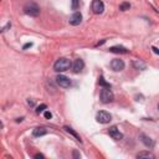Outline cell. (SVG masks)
<instances>
[{"label":"cell","mask_w":159,"mask_h":159,"mask_svg":"<svg viewBox=\"0 0 159 159\" xmlns=\"http://www.w3.org/2000/svg\"><path fill=\"white\" fill-rule=\"evenodd\" d=\"M70 67H72V62L69 59H66V57L59 59L55 62V65H54V70L56 72H65V71L70 70Z\"/></svg>","instance_id":"cell-1"},{"label":"cell","mask_w":159,"mask_h":159,"mask_svg":"<svg viewBox=\"0 0 159 159\" xmlns=\"http://www.w3.org/2000/svg\"><path fill=\"white\" fill-rule=\"evenodd\" d=\"M24 12L29 16H37L40 14V8L35 3H30L24 6Z\"/></svg>","instance_id":"cell-2"},{"label":"cell","mask_w":159,"mask_h":159,"mask_svg":"<svg viewBox=\"0 0 159 159\" xmlns=\"http://www.w3.org/2000/svg\"><path fill=\"white\" fill-rule=\"evenodd\" d=\"M100 98H101V102H102V103H110V102H112V101H113L114 95H113V92H112L110 88L104 87V88L101 91Z\"/></svg>","instance_id":"cell-3"},{"label":"cell","mask_w":159,"mask_h":159,"mask_svg":"<svg viewBox=\"0 0 159 159\" xmlns=\"http://www.w3.org/2000/svg\"><path fill=\"white\" fill-rule=\"evenodd\" d=\"M112 119V116L106 112V111H100L97 114H96V121L98 123H102V124H106V123H110Z\"/></svg>","instance_id":"cell-4"},{"label":"cell","mask_w":159,"mask_h":159,"mask_svg":"<svg viewBox=\"0 0 159 159\" xmlns=\"http://www.w3.org/2000/svg\"><path fill=\"white\" fill-rule=\"evenodd\" d=\"M56 83H57L60 87H62V88H69V87L71 86L70 78L66 77V76H63V75H59V76L56 77Z\"/></svg>","instance_id":"cell-5"},{"label":"cell","mask_w":159,"mask_h":159,"mask_svg":"<svg viewBox=\"0 0 159 159\" xmlns=\"http://www.w3.org/2000/svg\"><path fill=\"white\" fill-rule=\"evenodd\" d=\"M111 69L116 72H119L124 69V61L123 60H119V59H114L111 61Z\"/></svg>","instance_id":"cell-6"},{"label":"cell","mask_w":159,"mask_h":159,"mask_svg":"<svg viewBox=\"0 0 159 159\" xmlns=\"http://www.w3.org/2000/svg\"><path fill=\"white\" fill-rule=\"evenodd\" d=\"M92 10H93L95 14H102L104 11V4L101 0H93L92 2Z\"/></svg>","instance_id":"cell-7"},{"label":"cell","mask_w":159,"mask_h":159,"mask_svg":"<svg viewBox=\"0 0 159 159\" xmlns=\"http://www.w3.org/2000/svg\"><path fill=\"white\" fill-rule=\"evenodd\" d=\"M108 134H110L114 140H121V139L123 138V134L121 133V132H119V129H118L116 126H113V127L110 128Z\"/></svg>","instance_id":"cell-8"},{"label":"cell","mask_w":159,"mask_h":159,"mask_svg":"<svg viewBox=\"0 0 159 159\" xmlns=\"http://www.w3.org/2000/svg\"><path fill=\"white\" fill-rule=\"evenodd\" d=\"M83 67H85V62H83V60H81V59L75 60L73 63H72V70H73L75 73L81 72V71L83 70Z\"/></svg>","instance_id":"cell-9"},{"label":"cell","mask_w":159,"mask_h":159,"mask_svg":"<svg viewBox=\"0 0 159 159\" xmlns=\"http://www.w3.org/2000/svg\"><path fill=\"white\" fill-rule=\"evenodd\" d=\"M81 21H82V15H81V12L75 11L73 15H72L71 19H70V24L73 25V26H77V25L81 24Z\"/></svg>","instance_id":"cell-10"},{"label":"cell","mask_w":159,"mask_h":159,"mask_svg":"<svg viewBox=\"0 0 159 159\" xmlns=\"http://www.w3.org/2000/svg\"><path fill=\"white\" fill-rule=\"evenodd\" d=\"M46 133H47V129H46L45 127H37V128L34 129L32 136H34V137H42V136H45Z\"/></svg>","instance_id":"cell-11"},{"label":"cell","mask_w":159,"mask_h":159,"mask_svg":"<svg viewBox=\"0 0 159 159\" xmlns=\"http://www.w3.org/2000/svg\"><path fill=\"white\" fill-rule=\"evenodd\" d=\"M110 51L114 52V54H127L128 52V50L126 47H123V46H112L110 49Z\"/></svg>","instance_id":"cell-12"},{"label":"cell","mask_w":159,"mask_h":159,"mask_svg":"<svg viewBox=\"0 0 159 159\" xmlns=\"http://www.w3.org/2000/svg\"><path fill=\"white\" fill-rule=\"evenodd\" d=\"M140 138H142V142L145 144V147H149L152 148L153 145H154V142L148 137V136H145V134H140Z\"/></svg>","instance_id":"cell-13"},{"label":"cell","mask_w":159,"mask_h":159,"mask_svg":"<svg viewBox=\"0 0 159 159\" xmlns=\"http://www.w3.org/2000/svg\"><path fill=\"white\" fill-rule=\"evenodd\" d=\"M63 129H65L66 132H67V133H70L71 136H73V137H75V138L78 140V142H81V138H80V136L76 133V132H75V130H73L71 127H69V126H65V127H63Z\"/></svg>","instance_id":"cell-14"},{"label":"cell","mask_w":159,"mask_h":159,"mask_svg":"<svg viewBox=\"0 0 159 159\" xmlns=\"http://www.w3.org/2000/svg\"><path fill=\"white\" fill-rule=\"evenodd\" d=\"M133 67L134 69H137V70H145V63L144 62H142V61H139V60H136V61H133Z\"/></svg>","instance_id":"cell-15"},{"label":"cell","mask_w":159,"mask_h":159,"mask_svg":"<svg viewBox=\"0 0 159 159\" xmlns=\"http://www.w3.org/2000/svg\"><path fill=\"white\" fill-rule=\"evenodd\" d=\"M137 157L138 158H154V155L149 152H140V153L137 154Z\"/></svg>","instance_id":"cell-16"},{"label":"cell","mask_w":159,"mask_h":159,"mask_svg":"<svg viewBox=\"0 0 159 159\" xmlns=\"http://www.w3.org/2000/svg\"><path fill=\"white\" fill-rule=\"evenodd\" d=\"M98 83H100L101 86H103V87L111 88V85H110V83H107V82L104 81V77H103V76H101V77H100V81H98Z\"/></svg>","instance_id":"cell-17"},{"label":"cell","mask_w":159,"mask_h":159,"mask_svg":"<svg viewBox=\"0 0 159 159\" xmlns=\"http://www.w3.org/2000/svg\"><path fill=\"white\" fill-rule=\"evenodd\" d=\"M129 8H130L129 3H122L121 5H119V10L121 11H127V10H129Z\"/></svg>","instance_id":"cell-18"},{"label":"cell","mask_w":159,"mask_h":159,"mask_svg":"<svg viewBox=\"0 0 159 159\" xmlns=\"http://www.w3.org/2000/svg\"><path fill=\"white\" fill-rule=\"evenodd\" d=\"M46 108H47V106H46V104H40L39 107L36 108V113H37V114H40V113H42V112H44V111H45Z\"/></svg>","instance_id":"cell-19"},{"label":"cell","mask_w":159,"mask_h":159,"mask_svg":"<svg viewBox=\"0 0 159 159\" xmlns=\"http://www.w3.org/2000/svg\"><path fill=\"white\" fill-rule=\"evenodd\" d=\"M78 6H80V0H72V9L77 10Z\"/></svg>","instance_id":"cell-20"},{"label":"cell","mask_w":159,"mask_h":159,"mask_svg":"<svg viewBox=\"0 0 159 159\" xmlns=\"http://www.w3.org/2000/svg\"><path fill=\"white\" fill-rule=\"evenodd\" d=\"M44 116H45L46 119H51V118H52V113H51L50 111H46V112L44 113Z\"/></svg>","instance_id":"cell-21"},{"label":"cell","mask_w":159,"mask_h":159,"mask_svg":"<svg viewBox=\"0 0 159 159\" xmlns=\"http://www.w3.org/2000/svg\"><path fill=\"white\" fill-rule=\"evenodd\" d=\"M32 46V42H29V44H25L24 45V47H22V50H26V49H29V47H31Z\"/></svg>","instance_id":"cell-22"},{"label":"cell","mask_w":159,"mask_h":159,"mask_svg":"<svg viewBox=\"0 0 159 159\" xmlns=\"http://www.w3.org/2000/svg\"><path fill=\"white\" fill-rule=\"evenodd\" d=\"M35 158L37 159V158H44V155L42 154H35Z\"/></svg>","instance_id":"cell-23"},{"label":"cell","mask_w":159,"mask_h":159,"mask_svg":"<svg viewBox=\"0 0 159 159\" xmlns=\"http://www.w3.org/2000/svg\"><path fill=\"white\" fill-rule=\"evenodd\" d=\"M153 51L155 52V54H158V55H159V50H158L157 47H153Z\"/></svg>","instance_id":"cell-24"},{"label":"cell","mask_w":159,"mask_h":159,"mask_svg":"<svg viewBox=\"0 0 159 159\" xmlns=\"http://www.w3.org/2000/svg\"><path fill=\"white\" fill-rule=\"evenodd\" d=\"M22 119H24L22 117H21V118H16V122H18V123H19V122H22Z\"/></svg>","instance_id":"cell-25"},{"label":"cell","mask_w":159,"mask_h":159,"mask_svg":"<svg viewBox=\"0 0 159 159\" xmlns=\"http://www.w3.org/2000/svg\"><path fill=\"white\" fill-rule=\"evenodd\" d=\"M73 157H75V158H78V157H80V154H78L77 152H75V153H73Z\"/></svg>","instance_id":"cell-26"},{"label":"cell","mask_w":159,"mask_h":159,"mask_svg":"<svg viewBox=\"0 0 159 159\" xmlns=\"http://www.w3.org/2000/svg\"><path fill=\"white\" fill-rule=\"evenodd\" d=\"M28 103H29V104H30V106H34V102H32V101H30V100H29V101H28Z\"/></svg>","instance_id":"cell-27"},{"label":"cell","mask_w":159,"mask_h":159,"mask_svg":"<svg viewBox=\"0 0 159 159\" xmlns=\"http://www.w3.org/2000/svg\"><path fill=\"white\" fill-rule=\"evenodd\" d=\"M158 110H159V104H158Z\"/></svg>","instance_id":"cell-28"}]
</instances>
